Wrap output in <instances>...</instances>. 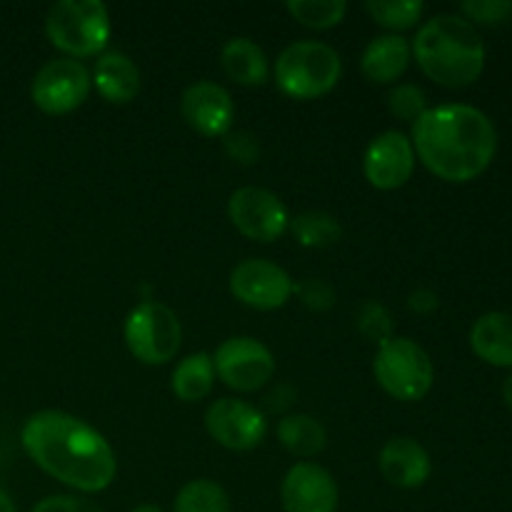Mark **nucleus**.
<instances>
[{
    "mask_svg": "<svg viewBox=\"0 0 512 512\" xmlns=\"http://www.w3.org/2000/svg\"><path fill=\"white\" fill-rule=\"evenodd\" d=\"M20 443L43 473L78 493H103L118 475L113 445L93 425L63 410L30 415L20 430Z\"/></svg>",
    "mask_w": 512,
    "mask_h": 512,
    "instance_id": "obj_1",
    "label": "nucleus"
},
{
    "mask_svg": "<svg viewBox=\"0 0 512 512\" xmlns=\"http://www.w3.org/2000/svg\"><path fill=\"white\" fill-rule=\"evenodd\" d=\"M415 158L445 183H468L490 168L498 150L495 125L483 110L463 103L430 108L413 125Z\"/></svg>",
    "mask_w": 512,
    "mask_h": 512,
    "instance_id": "obj_2",
    "label": "nucleus"
},
{
    "mask_svg": "<svg viewBox=\"0 0 512 512\" xmlns=\"http://www.w3.org/2000/svg\"><path fill=\"white\" fill-rule=\"evenodd\" d=\"M410 48L418 68L445 88H468L483 75V38L478 28L458 13H440L425 20Z\"/></svg>",
    "mask_w": 512,
    "mask_h": 512,
    "instance_id": "obj_3",
    "label": "nucleus"
},
{
    "mask_svg": "<svg viewBox=\"0 0 512 512\" xmlns=\"http://www.w3.org/2000/svg\"><path fill=\"white\" fill-rule=\"evenodd\" d=\"M340 75V53L320 40H295L275 60V83L293 100L323 98L340 83Z\"/></svg>",
    "mask_w": 512,
    "mask_h": 512,
    "instance_id": "obj_4",
    "label": "nucleus"
},
{
    "mask_svg": "<svg viewBox=\"0 0 512 512\" xmlns=\"http://www.w3.org/2000/svg\"><path fill=\"white\" fill-rule=\"evenodd\" d=\"M110 33V13L100 0H58L45 15V35L63 58L103 55Z\"/></svg>",
    "mask_w": 512,
    "mask_h": 512,
    "instance_id": "obj_5",
    "label": "nucleus"
},
{
    "mask_svg": "<svg viewBox=\"0 0 512 512\" xmlns=\"http://www.w3.org/2000/svg\"><path fill=\"white\" fill-rule=\"evenodd\" d=\"M373 373L380 388L400 403H418L433 390L435 383L433 360L423 345L398 335L378 348Z\"/></svg>",
    "mask_w": 512,
    "mask_h": 512,
    "instance_id": "obj_6",
    "label": "nucleus"
},
{
    "mask_svg": "<svg viewBox=\"0 0 512 512\" xmlns=\"http://www.w3.org/2000/svg\"><path fill=\"white\" fill-rule=\"evenodd\" d=\"M125 345L143 365H165L178 355L183 328L173 308L160 300H143L125 318Z\"/></svg>",
    "mask_w": 512,
    "mask_h": 512,
    "instance_id": "obj_7",
    "label": "nucleus"
},
{
    "mask_svg": "<svg viewBox=\"0 0 512 512\" xmlns=\"http://www.w3.org/2000/svg\"><path fill=\"white\" fill-rule=\"evenodd\" d=\"M93 90L90 70L80 60H48L30 83V98L45 115H68L88 100Z\"/></svg>",
    "mask_w": 512,
    "mask_h": 512,
    "instance_id": "obj_8",
    "label": "nucleus"
},
{
    "mask_svg": "<svg viewBox=\"0 0 512 512\" xmlns=\"http://www.w3.org/2000/svg\"><path fill=\"white\" fill-rule=\"evenodd\" d=\"M215 375L235 393H255L275 375V358L270 348L248 335L223 340L213 355Z\"/></svg>",
    "mask_w": 512,
    "mask_h": 512,
    "instance_id": "obj_9",
    "label": "nucleus"
},
{
    "mask_svg": "<svg viewBox=\"0 0 512 512\" xmlns=\"http://www.w3.org/2000/svg\"><path fill=\"white\" fill-rule=\"evenodd\" d=\"M228 218L240 235L255 243H275L290 228V215L283 200L268 188L245 185L228 200Z\"/></svg>",
    "mask_w": 512,
    "mask_h": 512,
    "instance_id": "obj_10",
    "label": "nucleus"
},
{
    "mask_svg": "<svg viewBox=\"0 0 512 512\" xmlns=\"http://www.w3.org/2000/svg\"><path fill=\"white\" fill-rule=\"evenodd\" d=\"M230 293L253 310H278L293 298L295 283L280 265L265 258L240 260L230 273Z\"/></svg>",
    "mask_w": 512,
    "mask_h": 512,
    "instance_id": "obj_11",
    "label": "nucleus"
},
{
    "mask_svg": "<svg viewBox=\"0 0 512 512\" xmlns=\"http://www.w3.org/2000/svg\"><path fill=\"white\" fill-rule=\"evenodd\" d=\"M205 430L225 450L248 453L265 440L268 423L263 410L238 398H220L205 410Z\"/></svg>",
    "mask_w": 512,
    "mask_h": 512,
    "instance_id": "obj_12",
    "label": "nucleus"
},
{
    "mask_svg": "<svg viewBox=\"0 0 512 512\" xmlns=\"http://www.w3.org/2000/svg\"><path fill=\"white\" fill-rule=\"evenodd\" d=\"M180 115L203 138H225L233 130L235 103L220 83L198 80L180 95Z\"/></svg>",
    "mask_w": 512,
    "mask_h": 512,
    "instance_id": "obj_13",
    "label": "nucleus"
},
{
    "mask_svg": "<svg viewBox=\"0 0 512 512\" xmlns=\"http://www.w3.org/2000/svg\"><path fill=\"white\" fill-rule=\"evenodd\" d=\"M415 148L400 130H385L368 145L363 158V173L373 188L398 190L413 178Z\"/></svg>",
    "mask_w": 512,
    "mask_h": 512,
    "instance_id": "obj_14",
    "label": "nucleus"
},
{
    "mask_svg": "<svg viewBox=\"0 0 512 512\" xmlns=\"http://www.w3.org/2000/svg\"><path fill=\"white\" fill-rule=\"evenodd\" d=\"M285 512H335L338 510V483L318 463H295L280 485Z\"/></svg>",
    "mask_w": 512,
    "mask_h": 512,
    "instance_id": "obj_15",
    "label": "nucleus"
},
{
    "mask_svg": "<svg viewBox=\"0 0 512 512\" xmlns=\"http://www.w3.org/2000/svg\"><path fill=\"white\" fill-rule=\"evenodd\" d=\"M378 468L390 485L403 490L423 488L433 473L428 450L408 435L390 438L378 455Z\"/></svg>",
    "mask_w": 512,
    "mask_h": 512,
    "instance_id": "obj_16",
    "label": "nucleus"
},
{
    "mask_svg": "<svg viewBox=\"0 0 512 512\" xmlns=\"http://www.w3.org/2000/svg\"><path fill=\"white\" fill-rule=\"evenodd\" d=\"M100 98L110 105H128L140 93V70L130 55L120 50L98 55L95 68L90 73Z\"/></svg>",
    "mask_w": 512,
    "mask_h": 512,
    "instance_id": "obj_17",
    "label": "nucleus"
},
{
    "mask_svg": "<svg viewBox=\"0 0 512 512\" xmlns=\"http://www.w3.org/2000/svg\"><path fill=\"white\" fill-rule=\"evenodd\" d=\"M410 60H413L410 40L403 38V35L385 33L370 40L368 48L363 50L360 70H363V75L370 83L390 85L395 83V80L403 78Z\"/></svg>",
    "mask_w": 512,
    "mask_h": 512,
    "instance_id": "obj_18",
    "label": "nucleus"
},
{
    "mask_svg": "<svg viewBox=\"0 0 512 512\" xmlns=\"http://www.w3.org/2000/svg\"><path fill=\"white\" fill-rule=\"evenodd\" d=\"M470 348L495 368H512V315L485 313L470 328Z\"/></svg>",
    "mask_w": 512,
    "mask_h": 512,
    "instance_id": "obj_19",
    "label": "nucleus"
},
{
    "mask_svg": "<svg viewBox=\"0 0 512 512\" xmlns=\"http://www.w3.org/2000/svg\"><path fill=\"white\" fill-rule=\"evenodd\" d=\"M223 73L243 88H260L270 78V63L265 50L250 38H230L220 50Z\"/></svg>",
    "mask_w": 512,
    "mask_h": 512,
    "instance_id": "obj_20",
    "label": "nucleus"
},
{
    "mask_svg": "<svg viewBox=\"0 0 512 512\" xmlns=\"http://www.w3.org/2000/svg\"><path fill=\"white\" fill-rule=\"evenodd\" d=\"M278 440L290 455L300 460H310L320 455L328 445V433L323 423L308 413H290L280 418Z\"/></svg>",
    "mask_w": 512,
    "mask_h": 512,
    "instance_id": "obj_21",
    "label": "nucleus"
},
{
    "mask_svg": "<svg viewBox=\"0 0 512 512\" xmlns=\"http://www.w3.org/2000/svg\"><path fill=\"white\" fill-rule=\"evenodd\" d=\"M215 385V365L210 353H190L175 365L170 375V390L183 403H198L208 398Z\"/></svg>",
    "mask_w": 512,
    "mask_h": 512,
    "instance_id": "obj_22",
    "label": "nucleus"
},
{
    "mask_svg": "<svg viewBox=\"0 0 512 512\" xmlns=\"http://www.w3.org/2000/svg\"><path fill=\"white\" fill-rule=\"evenodd\" d=\"M290 233L303 248L313 250L333 248L343 238V228H340L338 218L325 213V210H305V213L290 218Z\"/></svg>",
    "mask_w": 512,
    "mask_h": 512,
    "instance_id": "obj_23",
    "label": "nucleus"
},
{
    "mask_svg": "<svg viewBox=\"0 0 512 512\" xmlns=\"http://www.w3.org/2000/svg\"><path fill=\"white\" fill-rule=\"evenodd\" d=\"M173 512H233V508H230V498L223 485L198 478L178 490Z\"/></svg>",
    "mask_w": 512,
    "mask_h": 512,
    "instance_id": "obj_24",
    "label": "nucleus"
},
{
    "mask_svg": "<svg viewBox=\"0 0 512 512\" xmlns=\"http://www.w3.org/2000/svg\"><path fill=\"white\" fill-rule=\"evenodd\" d=\"M365 10H368L373 23H378L380 28L400 35L403 30L415 28L420 23L425 5L420 0H395V3L393 0H368Z\"/></svg>",
    "mask_w": 512,
    "mask_h": 512,
    "instance_id": "obj_25",
    "label": "nucleus"
},
{
    "mask_svg": "<svg viewBox=\"0 0 512 512\" xmlns=\"http://www.w3.org/2000/svg\"><path fill=\"white\" fill-rule=\"evenodd\" d=\"M285 10L305 28L328 30L343 23L348 3L345 0H288Z\"/></svg>",
    "mask_w": 512,
    "mask_h": 512,
    "instance_id": "obj_26",
    "label": "nucleus"
},
{
    "mask_svg": "<svg viewBox=\"0 0 512 512\" xmlns=\"http://www.w3.org/2000/svg\"><path fill=\"white\" fill-rule=\"evenodd\" d=\"M355 328H358V333L363 335L368 343H375L378 348L395 338L393 318H390L388 308L375 303V300H365V303L355 310Z\"/></svg>",
    "mask_w": 512,
    "mask_h": 512,
    "instance_id": "obj_27",
    "label": "nucleus"
},
{
    "mask_svg": "<svg viewBox=\"0 0 512 512\" xmlns=\"http://www.w3.org/2000/svg\"><path fill=\"white\" fill-rule=\"evenodd\" d=\"M388 108L398 120L415 125L430 110L428 95H425L423 88H418V85L413 83L395 85L393 93H390L388 98Z\"/></svg>",
    "mask_w": 512,
    "mask_h": 512,
    "instance_id": "obj_28",
    "label": "nucleus"
},
{
    "mask_svg": "<svg viewBox=\"0 0 512 512\" xmlns=\"http://www.w3.org/2000/svg\"><path fill=\"white\" fill-rule=\"evenodd\" d=\"M300 298V303L305 305L313 313H328L330 308H335L338 303V293H335L333 285L323 278H308L303 283H295V293Z\"/></svg>",
    "mask_w": 512,
    "mask_h": 512,
    "instance_id": "obj_29",
    "label": "nucleus"
},
{
    "mask_svg": "<svg viewBox=\"0 0 512 512\" xmlns=\"http://www.w3.org/2000/svg\"><path fill=\"white\" fill-rule=\"evenodd\" d=\"M460 15L473 25H498L512 15V3L508 0H468V3L460 5Z\"/></svg>",
    "mask_w": 512,
    "mask_h": 512,
    "instance_id": "obj_30",
    "label": "nucleus"
},
{
    "mask_svg": "<svg viewBox=\"0 0 512 512\" xmlns=\"http://www.w3.org/2000/svg\"><path fill=\"white\" fill-rule=\"evenodd\" d=\"M223 148L238 165H255L260 160V143L248 130H230L223 138Z\"/></svg>",
    "mask_w": 512,
    "mask_h": 512,
    "instance_id": "obj_31",
    "label": "nucleus"
},
{
    "mask_svg": "<svg viewBox=\"0 0 512 512\" xmlns=\"http://www.w3.org/2000/svg\"><path fill=\"white\" fill-rule=\"evenodd\" d=\"M30 512H103V508L83 495H50V498L40 500Z\"/></svg>",
    "mask_w": 512,
    "mask_h": 512,
    "instance_id": "obj_32",
    "label": "nucleus"
},
{
    "mask_svg": "<svg viewBox=\"0 0 512 512\" xmlns=\"http://www.w3.org/2000/svg\"><path fill=\"white\" fill-rule=\"evenodd\" d=\"M438 305H440L438 293L430 288H415L413 293L408 295V308L418 315L435 313V310H438Z\"/></svg>",
    "mask_w": 512,
    "mask_h": 512,
    "instance_id": "obj_33",
    "label": "nucleus"
},
{
    "mask_svg": "<svg viewBox=\"0 0 512 512\" xmlns=\"http://www.w3.org/2000/svg\"><path fill=\"white\" fill-rule=\"evenodd\" d=\"M0 512H18L15 510V503L10 500V495L0 488Z\"/></svg>",
    "mask_w": 512,
    "mask_h": 512,
    "instance_id": "obj_34",
    "label": "nucleus"
},
{
    "mask_svg": "<svg viewBox=\"0 0 512 512\" xmlns=\"http://www.w3.org/2000/svg\"><path fill=\"white\" fill-rule=\"evenodd\" d=\"M503 400H505V405L512 410V373L505 378V383H503Z\"/></svg>",
    "mask_w": 512,
    "mask_h": 512,
    "instance_id": "obj_35",
    "label": "nucleus"
},
{
    "mask_svg": "<svg viewBox=\"0 0 512 512\" xmlns=\"http://www.w3.org/2000/svg\"><path fill=\"white\" fill-rule=\"evenodd\" d=\"M130 512H163V510H160L158 505H148V503H145V505H138V508L130 510Z\"/></svg>",
    "mask_w": 512,
    "mask_h": 512,
    "instance_id": "obj_36",
    "label": "nucleus"
}]
</instances>
